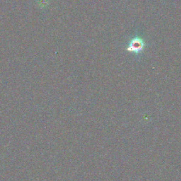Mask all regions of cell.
I'll list each match as a JSON object with an SVG mask.
<instances>
[{
	"label": "cell",
	"instance_id": "7a4b0ae2",
	"mask_svg": "<svg viewBox=\"0 0 181 181\" xmlns=\"http://www.w3.org/2000/svg\"><path fill=\"white\" fill-rule=\"evenodd\" d=\"M38 4L41 6V7H44L46 6V5L48 4V0H38Z\"/></svg>",
	"mask_w": 181,
	"mask_h": 181
},
{
	"label": "cell",
	"instance_id": "6da1fadb",
	"mask_svg": "<svg viewBox=\"0 0 181 181\" xmlns=\"http://www.w3.org/2000/svg\"><path fill=\"white\" fill-rule=\"evenodd\" d=\"M146 47L144 40L139 36H135L130 40L127 47V50L130 53H133L136 55H139L144 50Z\"/></svg>",
	"mask_w": 181,
	"mask_h": 181
}]
</instances>
